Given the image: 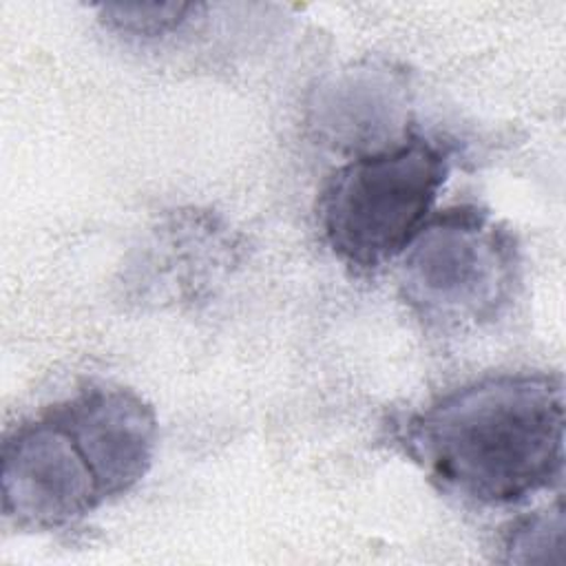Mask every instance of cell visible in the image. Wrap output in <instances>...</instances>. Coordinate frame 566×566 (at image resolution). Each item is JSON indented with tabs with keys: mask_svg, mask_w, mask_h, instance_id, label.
I'll use <instances>...</instances> for the list:
<instances>
[{
	"mask_svg": "<svg viewBox=\"0 0 566 566\" xmlns=\"http://www.w3.org/2000/svg\"><path fill=\"white\" fill-rule=\"evenodd\" d=\"M157 449L155 409L93 385L18 424L2 442V513L24 531L77 524L128 493Z\"/></svg>",
	"mask_w": 566,
	"mask_h": 566,
	"instance_id": "cell-2",
	"label": "cell"
},
{
	"mask_svg": "<svg viewBox=\"0 0 566 566\" xmlns=\"http://www.w3.org/2000/svg\"><path fill=\"white\" fill-rule=\"evenodd\" d=\"M515 234L471 203L431 214L402 252L400 296L431 332L460 334L500 318L520 287Z\"/></svg>",
	"mask_w": 566,
	"mask_h": 566,
	"instance_id": "cell-3",
	"label": "cell"
},
{
	"mask_svg": "<svg viewBox=\"0 0 566 566\" xmlns=\"http://www.w3.org/2000/svg\"><path fill=\"white\" fill-rule=\"evenodd\" d=\"M405 453L444 491L511 506L559 484L564 382L559 374H497L462 385L398 429Z\"/></svg>",
	"mask_w": 566,
	"mask_h": 566,
	"instance_id": "cell-1",
	"label": "cell"
},
{
	"mask_svg": "<svg viewBox=\"0 0 566 566\" xmlns=\"http://www.w3.org/2000/svg\"><path fill=\"white\" fill-rule=\"evenodd\" d=\"M230 248L223 228L210 214H179L168 226L159 228L139 261L146 270L153 290L159 287V298H186L197 294L206 276H214Z\"/></svg>",
	"mask_w": 566,
	"mask_h": 566,
	"instance_id": "cell-5",
	"label": "cell"
},
{
	"mask_svg": "<svg viewBox=\"0 0 566 566\" xmlns=\"http://www.w3.org/2000/svg\"><path fill=\"white\" fill-rule=\"evenodd\" d=\"M449 175V150L422 135L354 157L318 197L323 239L338 261L371 272L422 230Z\"/></svg>",
	"mask_w": 566,
	"mask_h": 566,
	"instance_id": "cell-4",
	"label": "cell"
},
{
	"mask_svg": "<svg viewBox=\"0 0 566 566\" xmlns=\"http://www.w3.org/2000/svg\"><path fill=\"white\" fill-rule=\"evenodd\" d=\"M564 546V506L557 500L553 506L517 520L504 535L506 562H555L548 551L559 553Z\"/></svg>",
	"mask_w": 566,
	"mask_h": 566,
	"instance_id": "cell-6",
	"label": "cell"
},
{
	"mask_svg": "<svg viewBox=\"0 0 566 566\" xmlns=\"http://www.w3.org/2000/svg\"><path fill=\"white\" fill-rule=\"evenodd\" d=\"M197 11V4L188 2H135V4H104L102 22L126 35L135 38H157L179 29L190 13Z\"/></svg>",
	"mask_w": 566,
	"mask_h": 566,
	"instance_id": "cell-7",
	"label": "cell"
}]
</instances>
